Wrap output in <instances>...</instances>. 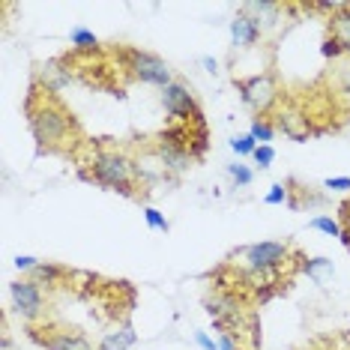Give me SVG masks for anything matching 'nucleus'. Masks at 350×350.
<instances>
[{"label":"nucleus","mask_w":350,"mask_h":350,"mask_svg":"<svg viewBox=\"0 0 350 350\" xmlns=\"http://www.w3.org/2000/svg\"><path fill=\"white\" fill-rule=\"evenodd\" d=\"M10 297L12 306L25 321H36L42 314V288L33 282V278H21V282L10 284Z\"/></svg>","instance_id":"6e6552de"},{"label":"nucleus","mask_w":350,"mask_h":350,"mask_svg":"<svg viewBox=\"0 0 350 350\" xmlns=\"http://www.w3.org/2000/svg\"><path fill=\"white\" fill-rule=\"evenodd\" d=\"M249 135H252L254 141H258V144H269V141H273V135H275V126H273V123H267L264 117H258V120L252 123Z\"/></svg>","instance_id":"5701e85b"},{"label":"nucleus","mask_w":350,"mask_h":350,"mask_svg":"<svg viewBox=\"0 0 350 350\" xmlns=\"http://www.w3.org/2000/svg\"><path fill=\"white\" fill-rule=\"evenodd\" d=\"M69 42L75 45V49H81V51H93L99 45V39L93 30H87V27H72V33H69Z\"/></svg>","instance_id":"6ab92c4d"},{"label":"nucleus","mask_w":350,"mask_h":350,"mask_svg":"<svg viewBox=\"0 0 350 350\" xmlns=\"http://www.w3.org/2000/svg\"><path fill=\"white\" fill-rule=\"evenodd\" d=\"M323 189H332V192H350V177H329V180H323Z\"/></svg>","instance_id":"cd10ccee"},{"label":"nucleus","mask_w":350,"mask_h":350,"mask_svg":"<svg viewBox=\"0 0 350 350\" xmlns=\"http://www.w3.org/2000/svg\"><path fill=\"white\" fill-rule=\"evenodd\" d=\"M0 350H15V345H12V338H10V336L0 338Z\"/></svg>","instance_id":"72a5a7b5"},{"label":"nucleus","mask_w":350,"mask_h":350,"mask_svg":"<svg viewBox=\"0 0 350 350\" xmlns=\"http://www.w3.org/2000/svg\"><path fill=\"white\" fill-rule=\"evenodd\" d=\"M228 177L237 183V189H245V186H252L254 171L249 168V165H243V162H234V165H228Z\"/></svg>","instance_id":"aec40b11"},{"label":"nucleus","mask_w":350,"mask_h":350,"mask_svg":"<svg viewBox=\"0 0 350 350\" xmlns=\"http://www.w3.org/2000/svg\"><path fill=\"white\" fill-rule=\"evenodd\" d=\"M278 10H282V6L278 3H269V0H249V3H243V12H249L254 21H264L267 27H273L275 21H278Z\"/></svg>","instance_id":"dca6fc26"},{"label":"nucleus","mask_w":350,"mask_h":350,"mask_svg":"<svg viewBox=\"0 0 350 350\" xmlns=\"http://www.w3.org/2000/svg\"><path fill=\"white\" fill-rule=\"evenodd\" d=\"M302 273L312 278L314 284H321V288H323V284L332 282V275H336V267H332L329 258H308V260H302Z\"/></svg>","instance_id":"2eb2a0df"},{"label":"nucleus","mask_w":350,"mask_h":350,"mask_svg":"<svg viewBox=\"0 0 350 350\" xmlns=\"http://www.w3.org/2000/svg\"><path fill=\"white\" fill-rule=\"evenodd\" d=\"M36 78H39V84L45 87V93H60L63 87L72 81L69 69L63 66L60 60H49V63H42V66H39V72H36Z\"/></svg>","instance_id":"9b49d317"},{"label":"nucleus","mask_w":350,"mask_h":350,"mask_svg":"<svg viewBox=\"0 0 350 350\" xmlns=\"http://www.w3.org/2000/svg\"><path fill=\"white\" fill-rule=\"evenodd\" d=\"M135 341H138V336H135L132 326H120V329L108 332V336L102 338L99 350H129V347L135 345Z\"/></svg>","instance_id":"f3484780"},{"label":"nucleus","mask_w":350,"mask_h":350,"mask_svg":"<svg viewBox=\"0 0 350 350\" xmlns=\"http://www.w3.org/2000/svg\"><path fill=\"white\" fill-rule=\"evenodd\" d=\"M195 345L201 347V350H219V341L210 338V336H206V332H201V329L195 332Z\"/></svg>","instance_id":"7c9ffc66"},{"label":"nucleus","mask_w":350,"mask_h":350,"mask_svg":"<svg viewBox=\"0 0 350 350\" xmlns=\"http://www.w3.org/2000/svg\"><path fill=\"white\" fill-rule=\"evenodd\" d=\"M162 105L168 111V117H174L177 123H192V120H201V111H198V102L192 96L183 81H174L162 90Z\"/></svg>","instance_id":"0eeeda50"},{"label":"nucleus","mask_w":350,"mask_h":350,"mask_svg":"<svg viewBox=\"0 0 350 350\" xmlns=\"http://www.w3.org/2000/svg\"><path fill=\"white\" fill-rule=\"evenodd\" d=\"M36 341L45 350H96L84 336H78V332H51V336L36 338Z\"/></svg>","instance_id":"f8f14e48"},{"label":"nucleus","mask_w":350,"mask_h":350,"mask_svg":"<svg viewBox=\"0 0 350 350\" xmlns=\"http://www.w3.org/2000/svg\"><path fill=\"white\" fill-rule=\"evenodd\" d=\"M258 147L260 144L252 138L249 132H245V135H234V138H230V150H234L237 156H254V150H258Z\"/></svg>","instance_id":"4be33fe9"},{"label":"nucleus","mask_w":350,"mask_h":350,"mask_svg":"<svg viewBox=\"0 0 350 350\" xmlns=\"http://www.w3.org/2000/svg\"><path fill=\"white\" fill-rule=\"evenodd\" d=\"M230 39H234L237 49H252V45L260 39V25L249 12L240 10L234 18H230Z\"/></svg>","instance_id":"9d476101"},{"label":"nucleus","mask_w":350,"mask_h":350,"mask_svg":"<svg viewBox=\"0 0 350 350\" xmlns=\"http://www.w3.org/2000/svg\"><path fill=\"white\" fill-rule=\"evenodd\" d=\"M264 201L269 204V206H278V204H284L288 201V189L282 186V183H275V186H269V192H267V198Z\"/></svg>","instance_id":"bb28decb"},{"label":"nucleus","mask_w":350,"mask_h":350,"mask_svg":"<svg viewBox=\"0 0 350 350\" xmlns=\"http://www.w3.org/2000/svg\"><path fill=\"white\" fill-rule=\"evenodd\" d=\"M129 57V69L135 78H141L144 84H153L159 90H165L168 84H174V72L171 66L165 63L159 54H150V51H126Z\"/></svg>","instance_id":"20e7f679"},{"label":"nucleus","mask_w":350,"mask_h":350,"mask_svg":"<svg viewBox=\"0 0 350 350\" xmlns=\"http://www.w3.org/2000/svg\"><path fill=\"white\" fill-rule=\"evenodd\" d=\"M30 275H33V282H36V284H49V288H54V284H57L60 278L66 275V269L57 267V264H39Z\"/></svg>","instance_id":"a211bd4d"},{"label":"nucleus","mask_w":350,"mask_h":350,"mask_svg":"<svg viewBox=\"0 0 350 350\" xmlns=\"http://www.w3.org/2000/svg\"><path fill=\"white\" fill-rule=\"evenodd\" d=\"M219 350H243L240 338L230 336V332H221V336H219Z\"/></svg>","instance_id":"2f4dec72"},{"label":"nucleus","mask_w":350,"mask_h":350,"mask_svg":"<svg viewBox=\"0 0 350 350\" xmlns=\"http://www.w3.org/2000/svg\"><path fill=\"white\" fill-rule=\"evenodd\" d=\"M204 306H206V314L213 317V323H216L221 332H230V336H237V338L243 336L240 332L243 329V308L234 293H216V297H210Z\"/></svg>","instance_id":"423d86ee"},{"label":"nucleus","mask_w":350,"mask_h":350,"mask_svg":"<svg viewBox=\"0 0 350 350\" xmlns=\"http://www.w3.org/2000/svg\"><path fill=\"white\" fill-rule=\"evenodd\" d=\"M156 159L165 168V174H183V171H189V165H192V150H186L180 141H174L171 135L165 132L156 144Z\"/></svg>","instance_id":"1a4fd4ad"},{"label":"nucleus","mask_w":350,"mask_h":350,"mask_svg":"<svg viewBox=\"0 0 350 350\" xmlns=\"http://www.w3.org/2000/svg\"><path fill=\"white\" fill-rule=\"evenodd\" d=\"M254 165H260V168H269V165L275 162V150L269 147V144H260L258 150H254Z\"/></svg>","instance_id":"393cba45"},{"label":"nucleus","mask_w":350,"mask_h":350,"mask_svg":"<svg viewBox=\"0 0 350 350\" xmlns=\"http://www.w3.org/2000/svg\"><path fill=\"white\" fill-rule=\"evenodd\" d=\"M321 54H323L326 60H338L345 51H341V45L336 42V39H326V42H323V49H321Z\"/></svg>","instance_id":"c85d7f7f"},{"label":"nucleus","mask_w":350,"mask_h":350,"mask_svg":"<svg viewBox=\"0 0 350 350\" xmlns=\"http://www.w3.org/2000/svg\"><path fill=\"white\" fill-rule=\"evenodd\" d=\"M291 258V249L284 243H275V240H264V243H252L240 252V260L245 267V273L252 275V282H258L260 288L269 282H275L282 267L288 264Z\"/></svg>","instance_id":"7ed1b4c3"},{"label":"nucleus","mask_w":350,"mask_h":350,"mask_svg":"<svg viewBox=\"0 0 350 350\" xmlns=\"http://www.w3.org/2000/svg\"><path fill=\"white\" fill-rule=\"evenodd\" d=\"M36 267H39V260L30 258V254H18V258H15V269H21V273H33Z\"/></svg>","instance_id":"c756f323"},{"label":"nucleus","mask_w":350,"mask_h":350,"mask_svg":"<svg viewBox=\"0 0 350 350\" xmlns=\"http://www.w3.org/2000/svg\"><path fill=\"white\" fill-rule=\"evenodd\" d=\"M308 228L323 230L326 237H338V240H345V230H341V225L336 219H329V216H314L312 221H308Z\"/></svg>","instance_id":"412c9836"},{"label":"nucleus","mask_w":350,"mask_h":350,"mask_svg":"<svg viewBox=\"0 0 350 350\" xmlns=\"http://www.w3.org/2000/svg\"><path fill=\"white\" fill-rule=\"evenodd\" d=\"M144 219H147V225L153 228V230H162V234H168V228H171L168 219H165L162 213L156 210V206H147V210H144Z\"/></svg>","instance_id":"b1692460"},{"label":"nucleus","mask_w":350,"mask_h":350,"mask_svg":"<svg viewBox=\"0 0 350 350\" xmlns=\"http://www.w3.org/2000/svg\"><path fill=\"white\" fill-rule=\"evenodd\" d=\"M278 129L288 132L293 141H306V138H308V132H312V126H308V117H302L299 111L284 108L282 114H278Z\"/></svg>","instance_id":"4468645a"},{"label":"nucleus","mask_w":350,"mask_h":350,"mask_svg":"<svg viewBox=\"0 0 350 350\" xmlns=\"http://www.w3.org/2000/svg\"><path fill=\"white\" fill-rule=\"evenodd\" d=\"M27 117H30V129H33L39 150L54 153V150H66L75 144V120L57 102L54 93H45L39 105H36V99H30Z\"/></svg>","instance_id":"f257e3e1"},{"label":"nucleus","mask_w":350,"mask_h":350,"mask_svg":"<svg viewBox=\"0 0 350 350\" xmlns=\"http://www.w3.org/2000/svg\"><path fill=\"white\" fill-rule=\"evenodd\" d=\"M338 87H341V96H347L350 99V57L347 60H341V66H338Z\"/></svg>","instance_id":"a878e982"},{"label":"nucleus","mask_w":350,"mask_h":350,"mask_svg":"<svg viewBox=\"0 0 350 350\" xmlns=\"http://www.w3.org/2000/svg\"><path fill=\"white\" fill-rule=\"evenodd\" d=\"M201 66L206 69V72H213V75L219 72V60H216V57H210V54H204V57H201Z\"/></svg>","instance_id":"473e14b6"},{"label":"nucleus","mask_w":350,"mask_h":350,"mask_svg":"<svg viewBox=\"0 0 350 350\" xmlns=\"http://www.w3.org/2000/svg\"><path fill=\"white\" fill-rule=\"evenodd\" d=\"M329 39H336L341 51L350 57V3H341L338 12L329 18Z\"/></svg>","instance_id":"ddd939ff"},{"label":"nucleus","mask_w":350,"mask_h":350,"mask_svg":"<svg viewBox=\"0 0 350 350\" xmlns=\"http://www.w3.org/2000/svg\"><path fill=\"white\" fill-rule=\"evenodd\" d=\"M237 87H240L243 102L254 111V114H269L273 105L278 102V87L273 81V75H267V72L245 78V81H240Z\"/></svg>","instance_id":"39448f33"},{"label":"nucleus","mask_w":350,"mask_h":350,"mask_svg":"<svg viewBox=\"0 0 350 350\" xmlns=\"http://www.w3.org/2000/svg\"><path fill=\"white\" fill-rule=\"evenodd\" d=\"M93 183L105 189H114L120 195H135V183H138V165L132 162L126 153L117 150H102L90 159V171L84 174Z\"/></svg>","instance_id":"f03ea898"}]
</instances>
